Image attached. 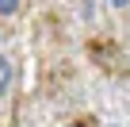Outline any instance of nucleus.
<instances>
[{
    "instance_id": "obj_1",
    "label": "nucleus",
    "mask_w": 130,
    "mask_h": 127,
    "mask_svg": "<svg viewBox=\"0 0 130 127\" xmlns=\"http://www.w3.org/2000/svg\"><path fill=\"white\" fill-rule=\"evenodd\" d=\"M8 89H12V62H8L4 50H0V100L8 96Z\"/></svg>"
},
{
    "instance_id": "obj_3",
    "label": "nucleus",
    "mask_w": 130,
    "mask_h": 127,
    "mask_svg": "<svg viewBox=\"0 0 130 127\" xmlns=\"http://www.w3.org/2000/svg\"><path fill=\"white\" fill-rule=\"evenodd\" d=\"M107 4H115V8H126V4H130V0H107Z\"/></svg>"
},
{
    "instance_id": "obj_2",
    "label": "nucleus",
    "mask_w": 130,
    "mask_h": 127,
    "mask_svg": "<svg viewBox=\"0 0 130 127\" xmlns=\"http://www.w3.org/2000/svg\"><path fill=\"white\" fill-rule=\"evenodd\" d=\"M15 8H19V0H0V16H12Z\"/></svg>"
}]
</instances>
